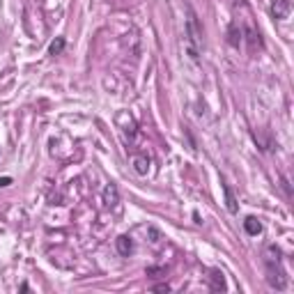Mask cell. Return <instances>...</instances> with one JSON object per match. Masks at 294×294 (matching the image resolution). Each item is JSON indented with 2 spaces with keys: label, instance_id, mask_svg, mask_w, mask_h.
Here are the masks:
<instances>
[{
  "label": "cell",
  "instance_id": "cell-5",
  "mask_svg": "<svg viewBox=\"0 0 294 294\" xmlns=\"http://www.w3.org/2000/svg\"><path fill=\"white\" fill-rule=\"evenodd\" d=\"M244 230H246L251 237H257V235L262 232V223L257 221L255 216H248L246 221H244Z\"/></svg>",
  "mask_w": 294,
  "mask_h": 294
},
{
  "label": "cell",
  "instance_id": "cell-6",
  "mask_svg": "<svg viewBox=\"0 0 294 294\" xmlns=\"http://www.w3.org/2000/svg\"><path fill=\"white\" fill-rule=\"evenodd\" d=\"M115 246H117V251L122 253V255H129L131 251H134V241H131V237H126V235H122V237H117V241H115Z\"/></svg>",
  "mask_w": 294,
  "mask_h": 294
},
{
  "label": "cell",
  "instance_id": "cell-3",
  "mask_svg": "<svg viewBox=\"0 0 294 294\" xmlns=\"http://www.w3.org/2000/svg\"><path fill=\"white\" fill-rule=\"evenodd\" d=\"M289 14V0H274L271 3V16L274 19H287Z\"/></svg>",
  "mask_w": 294,
  "mask_h": 294
},
{
  "label": "cell",
  "instance_id": "cell-2",
  "mask_svg": "<svg viewBox=\"0 0 294 294\" xmlns=\"http://www.w3.org/2000/svg\"><path fill=\"white\" fill-rule=\"evenodd\" d=\"M186 35H188V53H191L193 60H198V53L203 51V28H200L193 7H186Z\"/></svg>",
  "mask_w": 294,
  "mask_h": 294
},
{
  "label": "cell",
  "instance_id": "cell-1",
  "mask_svg": "<svg viewBox=\"0 0 294 294\" xmlns=\"http://www.w3.org/2000/svg\"><path fill=\"white\" fill-rule=\"evenodd\" d=\"M265 265H267V280L274 289H285L287 287V278H285L283 265H280V251L276 244H269L265 251Z\"/></svg>",
  "mask_w": 294,
  "mask_h": 294
},
{
  "label": "cell",
  "instance_id": "cell-11",
  "mask_svg": "<svg viewBox=\"0 0 294 294\" xmlns=\"http://www.w3.org/2000/svg\"><path fill=\"white\" fill-rule=\"evenodd\" d=\"M154 292H170V285H154Z\"/></svg>",
  "mask_w": 294,
  "mask_h": 294
},
{
  "label": "cell",
  "instance_id": "cell-9",
  "mask_svg": "<svg viewBox=\"0 0 294 294\" xmlns=\"http://www.w3.org/2000/svg\"><path fill=\"white\" fill-rule=\"evenodd\" d=\"M104 203H106V205H115L117 203V188L115 186H108L106 191H104Z\"/></svg>",
  "mask_w": 294,
  "mask_h": 294
},
{
  "label": "cell",
  "instance_id": "cell-8",
  "mask_svg": "<svg viewBox=\"0 0 294 294\" xmlns=\"http://www.w3.org/2000/svg\"><path fill=\"white\" fill-rule=\"evenodd\" d=\"M212 289H225V280H223V274L221 271H212Z\"/></svg>",
  "mask_w": 294,
  "mask_h": 294
},
{
  "label": "cell",
  "instance_id": "cell-10",
  "mask_svg": "<svg viewBox=\"0 0 294 294\" xmlns=\"http://www.w3.org/2000/svg\"><path fill=\"white\" fill-rule=\"evenodd\" d=\"M62 48H64V39H62V37H58L53 44H51V48H48V53H51V55H60V53H62Z\"/></svg>",
  "mask_w": 294,
  "mask_h": 294
},
{
  "label": "cell",
  "instance_id": "cell-4",
  "mask_svg": "<svg viewBox=\"0 0 294 294\" xmlns=\"http://www.w3.org/2000/svg\"><path fill=\"white\" fill-rule=\"evenodd\" d=\"M131 166H134V170L138 175H147V170H150V159L143 154H134L131 156Z\"/></svg>",
  "mask_w": 294,
  "mask_h": 294
},
{
  "label": "cell",
  "instance_id": "cell-7",
  "mask_svg": "<svg viewBox=\"0 0 294 294\" xmlns=\"http://www.w3.org/2000/svg\"><path fill=\"white\" fill-rule=\"evenodd\" d=\"M223 193H225V207L230 214H237V200H235V193H232V188L227 186L225 182H223Z\"/></svg>",
  "mask_w": 294,
  "mask_h": 294
},
{
  "label": "cell",
  "instance_id": "cell-12",
  "mask_svg": "<svg viewBox=\"0 0 294 294\" xmlns=\"http://www.w3.org/2000/svg\"><path fill=\"white\" fill-rule=\"evenodd\" d=\"M10 184H12L10 177H0V186H10Z\"/></svg>",
  "mask_w": 294,
  "mask_h": 294
}]
</instances>
